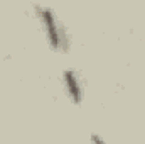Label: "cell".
Segmentation results:
<instances>
[{
	"instance_id": "6da1fadb",
	"label": "cell",
	"mask_w": 145,
	"mask_h": 144,
	"mask_svg": "<svg viewBox=\"0 0 145 144\" xmlns=\"http://www.w3.org/2000/svg\"><path fill=\"white\" fill-rule=\"evenodd\" d=\"M36 17L42 27V32L47 39V44L56 53H64L69 49V36L63 22L57 19L56 12L49 5H34Z\"/></svg>"
},
{
	"instance_id": "7a4b0ae2",
	"label": "cell",
	"mask_w": 145,
	"mask_h": 144,
	"mask_svg": "<svg viewBox=\"0 0 145 144\" xmlns=\"http://www.w3.org/2000/svg\"><path fill=\"white\" fill-rule=\"evenodd\" d=\"M63 87H64V92L68 95V98L71 100L74 105H79L84 98V88H83V81L79 78V75L68 68L63 71Z\"/></svg>"
},
{
	"instance_id": "3957f363",
	"label": "cell",
	"mask_w": 145,
	"mask_h": 144,
	"mask_svg": "<svg viewBox=\"0 0 145 144\" xmlns=\"http://www.w3.org/2000/svg\"><path fill=\"white\" fill-rule=\"evenodd\" d=\"M91 144H106V143H105V139H103L101 136H98V134H91Z\"/></svg>"
}]
</instances>
